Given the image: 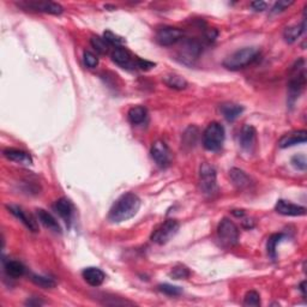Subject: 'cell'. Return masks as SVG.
<instances>
[{
    "label": "cell",
    "mask_w": 307,
    "mask_h": 307,
    "mask_svg": "<svg viewBox=\"0 0 307 307\" xmlns=\"http://www.w3.org/2000/svg\"><path fill=\"white\" fill-rule=\"evenodd\" d=\"M163 82H165L167 87L172 88V89L183 90L187 88V81L184 77L179 76V74H168V76L163 78Z\"/></svg>",
    "instance_id": "cell-26"
},
{
    "label": "cell",
    "mask_w": 307,
    "mask_h": 307,
    "mask_svg": "<svg viewBox=\"0 0 307 307\" xmlns=\"http://www.w3.org/2000/svg\"><path fill=\"white\" fill-rule=\"evenodd\" d=\"M42 301H40V300H35V301H32V300H28V301H27V305H29V306H37V305H42Z\"/></svg>",
    "instance_id": "cell-39"
},
{
    "label": "cell",
    "mask_w": 307,
    "mask_h": 307,
    "mask_svg": "<svg viewBox=\"0 0 307 307\" xmlns=\"http://www.w3.org/2000/svg\"><path fill=\"white\" fill-rule=\"evenodd\" d=\"M217 239L224 247H232L239 241V228L229 218H223L217 227Z\"/></svg>",
    "instance_id": "cell-5"
},
{
    "label": "cell",
    "mask_w": 307,
    "mask_h": 307,
    "mask_svg": "<svg viewBox=\"0 0 307 307\" xmlns=\"http://www.w3.org/2000/svg\"><path fill=\"white\" fill-rule=\"evenodd\" d=\"M199 184L200 190L207 196H213L217 192V182H216V170L209 163H203L200 166L199 172Z\"/></svg>",
    "instance_id": "cell-6"
},
{
    "label": "cell",
    "mask_w": 307,
    "mask_h": 307,
    "mask_svg": "<svg viewBox=\"0 0 307 307\" xmlns=\"http://www.w3.org/2000/svg\"><path fill=\"white\" fill-rule=\"evenodd\" d=\"M202 53V46L197 40H186L180 49V59L185 64H193Z\"/></svg>",
    "instance_id": "cell-11"
},
{
    "label": "cell",
    "mask_w": 307,
    "mask_h": 307,
    "mask_svg": "<svg viewBox=\"0 0 307 307\" xmlns=\"http://www.w3.org/2000/svg\"><path fill=\"white\" fill-rule=\"evenodd\" d=\"M112 60L122 69H135L137 58L132 57V54L124 47H117L112 52Z\"/></svg>",
    "instance_id": "cell-12"
},
{
    "label": "cell",
    "mask_w": 307,
    "mask_h": 307,
    "mask_svg": "<svg viewBox=\"0 0 307 307\" xmlns=\"http://www.w3.org/2000/svg\"><path fill=\"white\" fill-rule=\"evenodd\" d=\"M303 32H305V19L302 20V23L300 25L289 27V28L286 29L285 33H283V36H285V39L287 42L293 43L302 35Z\"/></svg>",
    "instance_id": "cell-25"
},
{
    "label": "cell",
    "mask_w": 307,
    "mask_h": 307,
    "mask_svg": "<svg viewBox=\"0 0 307 307\" xmlns=\"http://www.w3.org/2000/svg\"><path fill=\"white\" fill-rule=\"evenodd\" d=\"M306 84V70L305 61L300 59L296 61L291 71V77L288 81V102L289 106L293 107L295 101L298 100L300 94L302 93Z\"/></svg>",
    "instance_id": "cell-2"
},
{
    "label": "cell",
    "mask_w": 307,
    "mask_h": 307,
    "mask_svg": "<svg viewBox=\"0 0 307 307\" xmlns=\"http://www.w3.org/2000/svg\"><path fill=\"white\" fill-rule=\"evenodd\" d=\"M184 33L179 28H174V27H163L160 28L156 33V41L159 45L169 47L178 43L180 40H183Z\"/></svg>",
    "instance_id": "cell-8"
},
{
    "label": "cell",
    "mask_w": 307,
    "mask_h": 307,
    "mask_svg": "<svg viewBox=\"0 0 307 307\" xmlns=\"http://www.w3.org/2000/svg\"><path fill=\"white\" fill-rule=\"evenodd\" d=\"M141 209V199L137 194L127 192L121 194L115 200L108 213V220L112 223H121L137 215Z\"/></svg>",
    "instance_id": "cell-1"
},
{
    "label": "cell",
    "mask_w": 307,
    "mask_h": 307,
    "mask_svg": "<svg viewBox=\"0 0 307 307\" xmlns=\"http://www.w3.org/2000/svg\"><path fill=\"white\" fill-rule=\"evenodd\" d=\"M82 275H83V278L85 279V282H87L89 286H91V287H100L106 278L105 272L102 271L101 269L93 268V267L84 269L83 272H82Z\"/></svg>",
    "instance_id": "cell-16"
},
{
    "label": "cell",
    "mask_w": 307,
    "mask_h": 307,
    "mask_svg": "<svg viewBox=\"0 0 307 307\" xmlns=\"http://www.w3.org/2000/svg\"><path fill=\"white\" fill-rule=\"evenodd\" d=\"M90 43H91V46H93V48L100 54H106L108 52L109 45L107 43V41L104 39V37H98V36L91 37Z\"/></svg>",
    "instance_id": "cell-29"
},
{
    "label": "cell",
    "mask_w": 307,
    "mask_h": 307,
    "mask_svg": "<svg viewBox=\"0 0 307 307\" xmlns=\"http://www.w3.org/2000/svg\"><path fill=\"white\" fill-rule=\"evenodd\" d=\"M255 141H257V132H255V129L251 125H245L244 127L241 129L240 137H239V142H240L241 148H243L245 151L251 152L255 146Z\"/></svg>",
    "instance_id": "cell-14"
},
{
    "label": "cell",
    "mask_w": 307,
    "mask_h": 307,
    "mask_svg": "<svg viewBox=\"0 0 307 307\" xmlns=\"http://www.w3.org/2000/svg\"><path fill=\"white\" fill-rule=\"evenodd\" d=\"M179 231V222L176 220H167L154 231L151 234V241L158 245H165L175 237Z\"/></svg>",
    "instance_id": "cell-7"
},
{
    "label": "cell",
    "mask_w": 307,
    "mask_h": 307,
    "mask_svg": "<svg viewBox=\"0 0 307 307\" xmlns=\"http://www.w3.org/2000/svg\"><path fill=\"white\" fill-rule=\"evenodd\" d=\"M259 56V50L255 47H245L231 54L223 61V66L231 71H238L254 63Z\"/></svg>",
    "instance_id": "cell-3"
},
{
    "label": "cell",
    "mask_w": 307,
    "mask_h": 307,
    "mask_svg": "<svg viewBox=\"0 0 307 307\" xmlns=\"http://www.w3.org/2000/svg\"><path fill=\"white\" fill-rule=\"evenodd\" d=\"M36 215H37V220H39L46 228H48L49 231L54 232V233H61L60 224L52 214H49L48 211L43 209H37Z\"/></svg>",
    "instance_id": "cell-19"
},
{
    "label": "cell",
    "mask_w": 307,
    "mask_h": 307,
    "mask_svg": "<svg viewBox=\"0 0 307 307\" xmlns=\"http://www.w3.org/2000/svg\"><path fill=\"white\" fill-rule=\"evenodd\" d=\"M104 39L107 41L109 46H114L115 48H117V47H122V45H125V39L115 35V34L112 32H105Z\"/></svg>",
    "instance_id": "cell-30"
},
{
    "label": "cell",
    "mask_w": 307,
    "mask_h": 307,
    "mask_svg": "<svg viewBox=\"0 0 307 307\" xmlns=\"http://www.w3.org/2000/svg\"><path fill=\"white\" fill-rule=\"evenodd\" d=\"M292 165L299 170L306 169V158L303 155H296L292 159Z\"/></svg>",
    "instance_id": "cell-36"
},
{
    "label": "cell",
    "mask_w": 307,
    "mask_h": 307,
    "mask_svg": "<svg viewBox=\"0 0 307 307\" xmlns=\"http://www.w3.org/2000/svg\"><path fill=\"white\" fill-rule=\"evenodd\" d=\"M190 270L185 265H178V267L173 268V270L170 271V276L174 279H185L190 276Z\"/></svg>",
    "instance_id": "cell-33"
},
{
    "label": "cell",
    "mask_w": 307,
    "mask_h": 307,
    "mask_svg": "<svg viewBox=\"0 0 307 307\" xmlns=\"http://www.w3.org/2000/svg\"><path fill=\"white\" fill-rule=\"evenodd\" d=\"M286 238L285 234L279 233V234H274L269 238L268 240V253L272 259L276 258V248H277V245L281 243L283 239Z\"/></svg>",
    "instance_id": "cell-27"
},
{
    "label": "cell",
    "mask_w": 307,
    "mask_h": 307,
    "mask_svg": "<svg viewBox=\"0 0 307 307\" xmlns=\"http://www.w3.org/2000/svg\"><path fill=\"white\" fill-rule=\"evenodd\" d=\"M220 111L228 121H234L235 119H238L239 117H240L241 113L244 112V108L241 107L240 105L223 104L220 107Z\"/></svg>",
    "instance_id": "cell-21"
},
{
    "label": "cell",
    "mask_w": 307,
    "mask_h": 307,
    "mask_svg": "<svg viewBox=\"0 0 307 307\" xmlns=\"http://www.w3.org/2000/svg\"><path fill=\"white\" fill-rule=\"evenodd\" d=\"M83 58H84V64L87 65L89 69H95V67L98 65V58L95 56L94 53L89 52V50H85Z\"/></svg>",
    "instance_id": "cell-34"
},
{
    "label": "cell",
    "mask_w": 307,
    "mask_h": 307,
    "mask_svg": "<svg viewBox=\"0 0 307 307\" xmlns=\"http://www.w3.org/2000/svg\"><path fill=\"white\" fill-rule=\"evenodd\" d=\"M18 6L24 8L25 10L45 12L49 15H61L64 11L63 6L53 2H22L19 3Z\"/></svg>",
    "instance_id": "cell-9"
},
{
    "label": "cell",
    "mask_w": 307,
    "mask_h": 307,
    "mask_svg": "<svg viewBox=\"0 0 307 307\" xmlns=\"http://www.w3.org/2000/svg\"><path fill=\"white\" fill-rule=\"evenodd\" d=\"M244 306H261V296L255 291H250L246 293L244 298Z\"/></svg>",
    "instance_id": "cell-32"
},
{
    "label": "cell",
    "mask_w": 307,
    "mask_h": 307,
    "mask_svg": "<svg viewBox=\"0 0 307 307\" xmlns=\"http://www.w3.org/2000/svg\"><path fill=\"white\" fill-rule=\"evenodd\" d=\"M305 286H306V282H305V281L301 282V285H300V291H301V293H302V295H303V296L306 295V293H305Z\"/></svg>",
    "instance_id": "cell-40"
},
{
    "label": "cell",
    "mask_w": 307,
    "mask_h": 307,
    "mask_svg": "<svg viewBox=\"0 0 307 307\" xmlns=\"http://www.w3.org/2000/svg\"><path fill=\"white\" fill-rule=\"evenodd\" d=\"M4 270L6 272V275L11 278H18L22 277L25 272V268L24 265L22 264L20 262L17 261H9L5 263L4 265Z\"/></svg>",
    "instance_id": "cell-22"
},
{
    "label": "cell",
    "mask_w": 307,
    "mask_h": 307,
    "mask_svg": "<svg viewBox=\"0 0 307 307\" xmlns=\"http://www.w3.org/2000/svg\"><path fill=\"white\" fill-rule=\"evenodd\" d=\"M4 156L10 161L16 162V163H20V165H25L29 166L33 163V159L32 156L29 155L28 152L23 151V150L19 149H15V148H9L4 150Z\"/></svg>",
    "instance_id": "cell-18"
},
{
    "label": "cell",
    "mask_w": 307,
    "mask_h": 307,
    "mask_svg": "<svg viewBox=\"0 0 307 307\" xmlns=\"http://www.w3.org/2000/svg\"><path fill=\"white\" fill-rule=\"evenodd\" d=\"M150 154H151V158L154 161L156 162V165L161 167V168H166V167H168L170 162H172V156H170L169 148L167 146L165 142L158 141L154 143Z\"/></svg>",
    "instance_id": "cell-10"
},
{
    "label": "cell",
    "mask_w": 307,
    "mask_h": 307,
    "mask_svg": "<svg viewBox=\"0 0 307 307\" xmlns=\"http://www.w3.org/2000/svg\"><path fill=\"white\" fill-rule=\"evenodd\" d=\"M231 179L232 182L234 183V185L239 187V189H245L250 185V178L247 176V174L243 172V170L238 169V168H233L229 172Z\"/></svg>",
    "instance_id": "cell-24"
},
{
    "label": "cell",
    "mask_w": 307,
    "mask_h": 307,
    "mask_svg": "<svg viewBox=\"0 0 307 307\" xmlns=\"http://www.w3.org/2000/svg\"><path fill=\"white\" fill-rule=\"evenodd\" d=\"M159 291L162 292L163 294L168 296H179L183 293V289L176 286L168 285V283H163V285L159 286Z\"/></svg>",
    "instance_id": "cell-31"
},
{
    "label": "cell",
    "mask_w": 307,
    "mask_h": 307,
    "mask_svg": "<svg viewBox=\"0 0 307 307\" xmlns=\"http://www.w3.org/2000/svg\"><path fill=\"white\" fill-rule=\"evenodd\" d=\"M268 4L265 2H253L251 4V8L254 10V11H264L267 9Z\"/></svg>",
    "instance_id": "cell-38"
},
{
    "label": "cell",
    "mask_w": 307,
    "mask_h": 307,
    "mask_svg": "<svg viewBox=\"0 0 307 307\" xmlns=\"http://www.w3.org/2000/svg\"><path fill=\"white\" fill-rule=\"evenodd\" d=\"M136 66L141 70H150L151 67L155 66V64L150 63L148 60H143L141 58H137V63H136Z\"/></svg>",
    "instance_id": "cell-37"
},
{
    "label": "cell",
    "mask_w": 307,
    "mask_h": 307,
    "mask_svg": "<svg viewBox=\"0 0 307 307\" xmlns=\"http://www.w3.org/2000/svg\"><path fill=\"white\" fill-rule=\"evenodd\" d=\"M275 210L278 214L285 215V216H302V215L306 214V209L303 207L296 206V204H293L283 199H279L276 203Z\"/></svg>",
    "instance_id": "cell-15"
},
{
    "label": "cell",
    "mask_w": 307,
    "mask_h": 307,
    "mask_svg": "<svg viewBox=\"0 0 307 307\" xmlns=\"http://www.w3.org/2000/svg\"><path fill=\"white\" fill-rule=\"evenodd\" d=\"M306 135L307 132L303 131H295V132H291V134L285 135L283 137L278 141V146L282 149L289 148V146L296 145V144H302V143L306 142Z\"/></svg>",
    "instance_id": "cell-17"
},
{
    "label": "cell",
    "mask_w": 307,
    "mask_h": 307,
    "mask_svg": "<svg viewBox=\"0 0 307 307\" xmlns=\"http://www.w3.org/2000/svg\"><path fill=\"white\" fill-rule=\"evenodd\" d=\"M226 132L224 127L218 122L214 121L208 125L203 134V145L209 151H218L222 148Z\"/></svg>",
    "instance_id": "cell-4"
},
{
    "label": "cell",
    "mask_w": 307,
    "mask_h": 307,
    "mask_svg": "<svg viewBox=\"0 0 307 307\" xmlns=\"http://www.w3.org/2000/svg\"><path fill=\"white\" fill-rule=\"evenodd\" d=\"M294 4V2H277L271 8V13H279L287 10L289 6Z\"/></svg>",
    "instance_id": "cell-35"
},
{
    "label": "cell",
    "mask_w": 307,
    "mask_h": 307,
    "mask_svg": "<svg viewBox=\"0 0 307 307\" xmlns=\"http://www.w3.org/2000/svg\"><path fill=\"white\" fill-rule=\"evenodd\" d=\"M8 210L11 213L13 216L16 218H18V220L22 222L24 226L28 228L29 231H32L35 233V232H39V226H37V222L34 218L25 213V210L23 209V208H20L19 206H8Z\"/></svg>",
    "instance_id": "cell-13"
},
{
    "label": "cell",
    "mask_w": 307,
    "mask_h": 307,
    "mask_svg": "<svg viewBox=\"0 0 307 307\" xmlns=\"http://www.w3.org/2000/svg\"><path fill=\"white\" fill-rule=\"evenodd\" d=\"M32 281L35 283L36 286L43 288V289H50L54 288L57 286V282L53 278L46 277V276H40V275H32Z\"/></svg>",
    "instance_id": "cell-28"
},
{
    "label": "cell",
    "mask_w": 307,
    "mask_h": 307,
    "mask_svg": "<svg viewBox=\"0 0 307 307\" xmlns=\"http://www.w3.org/2000/svg\"><path fill=\"white\" fill-rule=\"evenodd\" d=\"M54 209H56L58 215L63 218L65 222L67 224L71 223V220H72V215H73V206L69 199L67 198L58 199L56 206H54Z\"/></svg>",
    "instance_id": "cell-20"
},
{
    "label": "cell",
    "mask_w": 307,
    "mask_h": 307,
    "mask_svg": "<svg viewBox=\"0 0 307 307\" xmlns=\"http://www.w3.org/2000/svg\"><path fill=\"white\" fill-rule=\"evenodd\" d=\"M146 117H148V111L142 106H136L129 111V120L134 125H139L144 122Z\"/></svg>",
    "instance_id": "cell-23"
}]
</instances>
